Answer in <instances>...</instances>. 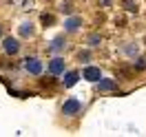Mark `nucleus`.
Masks as SVG:
<instances>
[{
    "label": "nucleus",
    "mask_w": 146,
    "mask_h": 137,
    "mask_svg": "<svg viewBox=\"0 0 146 137\" xmlns=\"http://www.w3.org/2000/svg\"><path fill=\"white\" fill-rule=\"evenodd\" d=\"M100 2H102V5H109V2H111V0H100Z\"/></svg>",
    "instance_id": "nucleus-15"
},
{
    "label": "nucleus",
    "mask_w": 146,
    "mask_h": 137,
    "mask_svg": "<svg viewBox=\"0 0 146 137\" xmlns=\"http://www.w3.org/2000/svg\"><path fill=\"white\" fill-rule=\"evenodd\" d=\"M33 31H36V29H33L31 22H22V24H20V36H22V38H31V36H33Z\"/></svg>",
    "instance_id": "nucleus-10"
},
{
    "label": "nucleus",
    "mask_w": 146,
    "mask_h": 137,
    "mask_svg": "<svg viewBox=\"0 0 146 137\" xmlns=\"http://www.w3.org/2000/svg\"><path fill=\"white\" fill-rule=\"evenodd\" d=\"M80 80V73L78 71H66L64 73V80H62V84L66 86V89H71V86H75V82Z\"/></svg>",
    "instance_id": "nucleus-8"
},
{
    "label": "nucleus",
    "mask_w": 146,
    "mask_h": 137,
    "mask_svg": "<svg viewBox=\"0 0 146 137\" xmlns=\"http://www.w3.org/2000/svg\"><path fill=\"white\" fill-rule=\"evenodd\" d=\"M124 7H126L128 11H137V5H133L131 0H126V2H124Z\"/></svg>",
    "instance_id": "nucleus-12"
},
{
    "label": "nucleus",
    "mask_w": 146,
    "mask_h": 137,
    "mask_svg": "<svg viewBox=\"0 0 146 137\" xmlns=\"http://www.w3.org/2000/svg\"><path fill=\"white\" fill-rule=\"evenodd\" d=\"M82 111V102L78 100V97H69V100L62 104V113L64 115H78Z\"/></svg>",
    "instance_id": "nucleus-1"
},
{
    "label": "nucleus",
    "mask_w": 146,
    "mask_h": 137,
    "mask_svg": "<svg viewBox=\"0 0 146 137\" xmlns=\"http://www.w3.org/2000/svg\"><path fill=\"white\" fill-rule=\"evenodd\" d=\"M82 77H84V80H89V82H98V80L102 77V73H100L98 66H86V69L82 71Z\"/></svg>",
    "instance_id": "nucleus-6"
},
{
    "label": "nucleus",
    "mask_w": 146,
    "mask_h": 137,
    "mask_svg": "<svg viewBox=\"0 0 146 137\" xmlns=\"http://www.w3.org/2000/svg\"><path fill=\"white\" fill-rule=\"evenodd\" d=\"M78 58H80V60H89V51H80Z\"/></svg>",
    "instance_id": "nucleus-14"
},
{
    "label": "nucleus",
    "mask_w": 146,
    "mask_h": 137,
    "mask_svg": "<svg viewBox=\"0 0 146 137\" xmlns=\"http://www.w3.org/2000/svg\"><path fill=\"white\" fill-rule=\"evenodd\" d=\"M64 46H66V42H64V38H55L53 42H51V46H49V53H60V51H64Z\"/></svg>",
    "instance_id": "nucleus-9"
},
{
    "label": "nucleus",
    "mask_w": 146,
    "mask_h": 137,
    "mask_svg": "<svg viewBox=\"0 0 146 137\" xmlns=\"http://www.w3.org/2000/svg\"><path fill=\"white\" fill-rule=\"evenodd\" d=\"M80 27H82V18H78V16H73V18H69L64 22V29H66L69 33H75Z\"/></svg>",
    "instance_id": "nucleus-7"
},
{
    "label": "nucleus",
    "mask_w": 146,
    "mask_h": 137,
    "mask_svg": "<svg viewBox=\"0 0 146 137\" xmlns=\"http://www.w3.org/2000/svg\"><path fill=\"white\" fill-rule=\"evenodd\" d=\"M42 22H44V24H51V22H53V16H42Z\"/></svg>",
    "instance_id": "nucleus-13"
},
{
    "label": "nucleus",
    "mask_w": 146,
    "mask_h": 137,
    "mask_svg": "<svg viewBox=\"0 0 146 137\" xmlns=\"http://www.w3.org/2000/svg\"><path fill=\"white\" fill-rule=\"evenodd\" d=\"M0 38H2V24H0Z\"/></svg>",
    "instance_id": "nucleus-16"
},
{
    "label": "nucleus",
    "mask_w": 146,
    "mask_h": 137,
    "mask_svg": "<svg viewBox=\"0 0 146 137\" xmlns=\"http://www.w3.org/2000/svg\"><path fill=\"white\" fill-rule=\"evenodd\" d=\"M2 49H5V53L16 55L20 51V42L16 40V38H5V40H2Z\"/></svg>",
    "instance_id": "nucleus-4"
},
{
    "label": "nucleus",
    "mask_w": 146,
    "mask_h": 137,
    "mask_svg": "<svg viewBox=\"0 0 146 137\" xmlns=\"http://www.w3.org/2000/svg\"><path fill=\"white\" fill-rule=\"evenodd\" d=\"M100 44V36H98V33H91V36H89V46H98Z\"/></svg>",
    "instance_id": "nucleus-11"
},
{
    "label": "nucleus",
    "mask_w": 146,
    "mask_h": 137,
    "mask_svg": "<svg viewBox=\"0 0 146 137\" xmlns=\"http://www.w3.org/2000/svg\"><path fill=\"white\" fill-rule=\"evenodd\" d=\"M64 71H66V64H64V58L55 55L53 60L49 62V73H51V75H62Z\"/></svg>",
    "instance_id": "nucleus-2"
},
{
    "label": "nucleus",
    "mask_w": 146,
    "mask_h": 137,
    "mask_svg": "<svg viewBox=\"0 0 146 137\" xmlns=\"http://www.w3.org/2000/svg\"><path fill=\"white\" fill-rule=\"evenodd\" d=\"M25 71L31 75H40L42 73V62L38 60V58H27L25 60Z\"/></svg>",
    "instance_id": "nucleus-3"
},
{
    "label": "nucleus",
    "mask_w": 146,
    "mask_h": 137,
    "mask_svg": "<svg viewBox=\"0 0 146 137\" xmlns=\"http://www.w3.org/2000/svg\"><path fill=\"white\" fill-rule=\"evenodd\" d=\"M98 89H100L102 93H111V91L117 89V82L111 80V77H100V80H98Z\"/></svg>",
    "instance_id": "nucleus-5"
}]
</instances>
